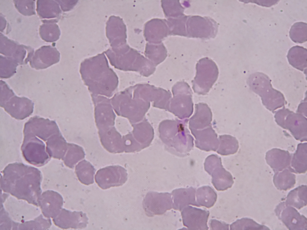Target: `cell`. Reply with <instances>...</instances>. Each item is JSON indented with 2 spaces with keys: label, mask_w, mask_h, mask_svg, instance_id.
Returning a JSON list of instances; mask_svg holds the SVG:
<instances>
[{
  "label": "cell",
  "mask_w": 307,
  "mask_h": 230,
  "mask_svg": "<svg viewBox=\"0 0 307 230\" xmlns=\"http://www.w3.org/2000/svg\"><path fill=\"white\" fill-rule=\"evenodd\" d=\"M83 148L73 143H68V149L63 160L65 164L70 168H73L79 161L85 157Z\"/></svg>",
  "instance_id": "cell-23"
},
{
  "label": "cell",
  "mask_w": 307,
  "mask_h": 230,
  "mask_svg": "<svg viewBox=\"0 0 307 230\" xmlns=\"http://www.w3.org/2000/svg\"><path fill=\"white\" fill-rule=\"evenodd\" d=\"M188 17L183 15L173 20L169 19L167 24L170 28L169 32L174 34L187 36L186 22Z\"/></svg>",
  "instance_id": "cell-26"
},
{
  "label": "cell",
  "mask_w": 307,
  "mask_h": 230,
  "mask_svg": "<svg viewBox=\"0 0 307 230\" xmlns=\"http://www.w3.org/2000/svg\"><path fill=\"white\" fill-rule=\"evenodd\" d=\"M275 172L273 181L279 190H286L293 187L296 183L295 175L288 168Z\"/></svg>",
  "instance_id": "cell-20"
},
{
  "label": "cell",
  "mask_w": 307,
  "mask_h": 230,
  "mask_svg": "<svg viewBox=\"0 0 307 230\" xmlns=\"http://www.w3.org/2000/svg\"><path fill=\"white\" fill-rule=\"evenodd\" d=\"M23 132L21 150L24 158L29 163L41 166L51 158H64L68 143L55 121L34 116L25 124Z\"/></svg>",
  "instance_id": "cell-1"
},
{
  "label": "cell",
  "mask_w": 307,
  "mask_h": 230,
  "mask_svg": "<svg viewBox=\"0 0 307 230\" xmlns=\"http://www.w3.org/2000/svg\"><path fill=\"white\" fill-rule=\"evenodd\" d=\"M291 157L287 151L274 148L266 153L265 158L267 164L276 172L290 168Z\"/></svg>",
  "instance_id": "cell-14"
},
{
  "label": "cell",
  "mask_w": 307,
  "mask_h": 230,
  "mask_svg": "<svg viewBox=\"0 0 307 230\" xmlns=\"http://www.w3.org/2000/svg\"><path fill=\"white\" fill-rule=\"evenodd\" d=\"M99 134L102 145L108 151L118 153L124 151L121 136L114 127L99 130Z\"/></svg>",
  "instance_id": "cell-12"
},
{
  "label": "cell",
  "mask_w": 307,
  "mask_h": 230,
  "mask_svg": "<svg viewBox=\"0 0 307 230\" xmlns=\"http://www.w3.org/2000/svg\"><path fill=\"white\" fill-rule=\"evenodd\" d=\"M278 1H266L265 2H260L259 1L251 0L247 1V2H251L252 3H255L259 5L267 7H269L272 5L275 4Z\"/></svg>",
  "instance_id": "cell-29"
},
{
  "label": "cell",
  "mask_w": 307,
  "mask_h": 230,
  "mask_svg": "<svg viewBox=\"0 0 307 230\" xmlns=\"http://www.w3.org/2000/svg\"><path fill=\"white\" fill-rule=\"evenodd\" d=\"M291 39L296 43H302L307 40V24L303 22L295 23L289 31Z\"/></svg>",
  "instance_id": "cell-24"
},
{
  "label": "cell",
  "mask_w": 307,
  "mask_h": 230,
  "mask_svg": "<svg viewBox=\"0 0 307 230\" xmlns=\"http://www.w3.org/2000/svg\"><path fill=\"white\" fill-rule=\"evenodd\" d=\"M164 21L154 19L148 22L145 27L144 34L148 41L159 43L166 37L169 29Z\"/></svg>",
  "instance_id": "cell-16"
},
{
  "label": "cell",
  "mask_w": 307,
  "mask_h": 230,
  "mask_svg": "<svg viewBox=\"0 0 307 230\" xmlns=\"http://www.w3.org/2000/svg\"><path fill=\"white\" fill-rule=\"evenodd\" d=\"M57 225L61 228L82 229L88 223L86 214L82 211L73 212L62 209L59 212Z\"/></svg>",
  "instance_id": "cell-11"
},
{
  "label": "cell",
  "mask_w": 307,
  "mask_h": 230,
  "mask_svg": "<svg viewBox=\"0 0 307 230\" xmlns=\"http://www.w3.org/2000/svg\"><path fill=\"white\" fill-rule=\"evenodd\" d=\"M271 80L266 74L256 72L251 74L247 80L250 89L261 97L263 105L273 112L286 104L283 95L273 88Z\"/></svg>",
  "instance_id": "cell-2"
},
{
  "label": "cell",
  "mask_w": 307,
  "mask_h": 230,
  "mask_svg": "<svg viewBox=\"0 0 307 230\" xmlns=\"http://www.w3.org/2000/svg\"><path fill=\"white\" fill-rule=\"evenodd\" d=\"M286 205L300 209L307 205V186L302 185L290 191L287 195Z\"/></svg>",
  "instance_id": "cell-19"
},
{
  "label": "cell",
  "mask_w": 307,
  "mask_h": 230,
  "mask_svg": "<svg viewBox=\"0 0 307 230\" xmlns=\"http://www.w3.org/2000/svg\"><path fill=\"white\" fill-rule=\"evenodd\" d=\"M171 194L169 193L149 192L144 199L142 205L146 215L149 217L160 215L173 208Z\"/></svg>",
  "instance_id": "cell-6"
},
{
  "label": "cell",
  "mask_w": 307,
  "mask_h": 230,
  "mask_svg": "<svg viewBox=\"0 0 307 230\" xmlns=\"http://www.w3.org/2000/svg\"><path fill=\"white\" fill-rule=\"evenodd\" d=\"M171 194L174 210L181 211L189 205L200 207L195 199V189L192 187L176 189Z\"/></svg>",
  "instance_id": "cell-15"
},
{
  "label": "cell",
  "mask_w": 307,
  "mask_h": 230,
  "mask_svg": "<svg viewBox=\"0 0 307 230\" xmlns=\"http://www.w3.org/2000/svg\"><path fill=\"white\" fill-rule=\"evenodd\" d=\"M197 202L200 206L210 208L214 205L217 198V195L214 190L209 186L199 188L196 193Z\"/></svg>",
  "instance_id": "cell-22"
},
{
  "label": "cell",
  "mask_w": 307,
  "mask_h": 230,
  "mask_svg": "<svg viewBox=\"0 0 307 230\" xmlns=\"http://www.w3.org/2000/svg\"><path fill=\"white\" fill-rule=\"evenodd\" d=\"M205 170L212 177V183L218 191L231 187L234 183L232 176L223 167L218 158H209L204 163Z\"/></svg>",
  "instance_id": "cell-8"
},
{
  "label": "cell",
  "mask_w": 307,
  "mask_h": 230,
  "mask_svg": "<svg viewBox=\"0 0 307 230\" xmlns=\"http://www.w3.org/2000/svg\"><path fill=\"white\" fill-rule=\"evenodd\" d=\"M0 106L12 117L21 120L32 114L34 103L27 98L16 96L6 83L1 80Z\"/></svg>",
  "instance_id": "cell-3"
},
{
  "label": "cell",
  "mask_w": 307,
  "mask_h": 230,
  "mask_svg": "<svg viewBox=\"0 0 307 230\" xmlns=\"http://www.w3.org/2000/svg\"><path fill=\"white\" fill-rule=\"evenodd\" d=\"M287 58L289 64L294 67L301 71L306 70V49L298 46H294L289 50Z\"/></svg>",
  "instance_id": "cell-17"
},
{
  "label": "cell",
  "mask_w": 307,
  "mask_h": 230,
  "mask_svg": "<svg viewBox=\"0 0 307 230\" xmlns=\"http://www.w3.org/2000/svg\"><path fill=\"white\" fill-rule=\"evenodd\" d=\"M306 143L298 144L297 150L294 154L291 161V167L289 169L293 172L304 173L307 171Z\"/></svg>",
  "instance_id": "cell-18"
},
{
  "label": "cell",
  "mask_w": 307,
  "mask_h": 230,
  "mask_svg": "<svg viewBox=\"0 0 307 230\" xmlns=\"http://www.w3.org/2000/svg\"><path fill=\"white\" fill-rule=\"evenodd\" d=\"M230 230H268L267 226L260 225L253 220L243 218L237 220L230 225Z\"/></svg>",
  "instance_id": "cell-25"
},
{
  "label": "cell",
  "mask_w": 307,
  "mask_h": 230,
  "mask_svg": "<svg viewBox=\"0 0 307 230\" xmlns=\"http://www.w3.org/2000/svg\"><path fill=\"white\" fill-rule=\"evenodd\" d=\"M2 61L1 63L0 78H9L16 72L17 63L12 61L7 60H2Z\"/></svg>",
  "instance_id": "cell-27"
},
{
  "label": "cell",
  "mask_w": 307,
  "mask_h": 230,
  "mask_svg": "<svg viewBox=\"0 0 307 230\" xmlns=\"http://www.w3.org/2000/svg\"><path fill=\"white\" fill-rule=\"evenodd\" d=\"M209 224L211 230H229V224L215 219L210 220Z\"/></svg>",
  "instance_id": "cell-28"
},
{
  "label": "cell",
  "mask_w": 307,
  "mask_h": 230,
  "mask_svg": "<svg viewBox=\"0 0 307 230\" xmlns=\"http://www.w3.org/2000/svg\"><path fill=\"white\" fill-rule=\"evenodd\" d=\"M95 171L93 166L85 160L80 162L75 167V172L79 180L86 185L94 182V176Z\"/></svg>",
  "instance_id": "cell-21"
},
{
  "label": "cell",
  "mask_w": 307,
  "mask_h": 230,
  "mask_svg": "<svg viewBox=\"0 0 307 230\" xmlns=\"http://www.w3.org/2000/svg\"><path fill=\"white\" fill-rule=\"evenodd\" d=\"M218 26L213 19L207 17L188 16L186 22L187 36L209 38L216 35Z\"/></svg>",
  "instance_id": "cell-5"
},
{
  "label": "cell",
  "mask_w": 307,
  "mask_h": 230,
  "mask_svg": "<svg viewBox=\"0 0 307 230\" xmlns=\"http://www.w3.org/2000/svg\"><path fill=\"white\" fill-rule=\"evenodd\" d=\"M274 117L277 124L289 130L296 140L306 141L307 119L302 114L284 108L276 112Z\"/></svg>",
  "instance_id": "cell-4"
},
{
  "label": "cell",
  "mask_w": 307,
  "mask_h": 230,
  "mask_svg": "<svg viewBox=\"0 0 307 230\" xmlns=\"http://www.w3.org/2000/svg\"><path fill=\"white\" fill-rule=\"evenodd\" d=\"M96 183L103 189L118 187L127 179V170L119 165L110 166L99 170L95 176Z\"/></svg>",
  "instance_id": "cell-7"
},
{
  "label": "cell",
  "mask_w": 307,
  "mask_h": 230,
  "mask_svg": "<svg viewBox=\"0 0 307 230\" xmlns=\"http://www.w3.org/2000/svg\"><path fill=\"white\" fill-rule=\"evenodd\" d=\"M209 212L188 205L181 213L184 226L189 230H207V222Z\"/></svg>",
  "instance_id": "cell-10"
},
{
  "label": "cell",
  "mask_w": 307,
  "mask_h": 230,
  "mask_svg": "<svg viewBox=\"0 0 307 230\" xmlns=\"http://www.w3.org/2000/svg\"><path fill=\"white\" fill-rule=\"evenodd\" d=\"M276 215L289 230H306L307 219L294 208L280 203L275 210Z\"/></svg>",
  "instance_id": "cell-9"
},
{
  "label": "cell",
  "mask_w": 307,
  "mask_h": 230,
  "mask_svg": "<svg viewBox=\"0 0 307 230\" xmlns=\"http://www.w3.org/2000/svg\"><path fill=\"white\" fill-rule=\"evenodd\" d=\"M106 35L111 46L123 45L126 42V26L122 20L118 17L112 16L106 25Z\"/></svg>",
  "instance_id": "cell-13"
}]
</instances>
